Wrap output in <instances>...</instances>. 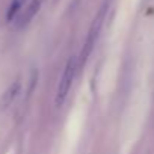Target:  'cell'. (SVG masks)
Segmentation results:
<instances>
[{
	"label": "cell",
	"instance_id": "obj_1",
	"mask_svg": "<svg viewBox=\"0 0 154 154\" xmlns=\"http://www.w3.org/2000/svg\"><path fill=\"white\" fill-rule=\"evenodd\" d=\"M75 66H77V62L74 57L68 59L65 68H63V72H62V77L59 80V85H57V89H56V97H54V104L59 107L63 104V101L66 100V95L69 92V88H71V83L74 80V75H75Z\"/></svg>",
	"mask_w": 154,
	"mask_h": 154
},
{
	"label": "cell",
	"instance_id": "obj_2",
	"mask_svg": "<svg viewBox=\"0 0 154 154\" xmlns=\"http://www.w3.org/2000/svg\"><path fill=\"white\" fill-rule=\"evenodd\" d=\"M103 17H104V11H101L98 14V17L94 20L91 29H89V33H88V38L85 41V45H83V50L80 53V63H85L88 56L91 54L94 45H95V41H97V36H98V32H100V27L103 24Z\"/></svg>",
	"mask_w": 154,
	"mask_h": 154
},
{
	"label": "cell",
	"instance_id": "obj_3",
	"mask_svg": "<svg viewBox=\"0 0 154 154\" xmlns=\"http://www.w3.org/2000/svg\"><path fill=\"white\" fill-rule=\"evenodd\" d=\"M39 8H41V0H30V2L26 5V8L20 12V15L14 20L15 27H17V29L26 27V26L33 20V17L38 14Z\"/></svg>",
	"mask_w": 154,
	"mask_h": 154
},
{
	"label": "cell",
	"instance_id": "obj_4",
	"mask_svg": "<svg viewBox=\"0 0 154 154\" xmlns=\"http://www.w3.org/2000/svg\"><path fill=\"white\" fill-rule=\"evenodd\" d=\"M20 91H21V83L18 80H15L14 83H11V86L2 94V97H0V112L6 110L15 101V98L18 97Z\"/></svg>",
	"mask_w": 154,
	"mask_h": 154
},
{
	"label": "cell",
	"instance_id": "obj_5",
	"mask_svg": "<svg viewBox=\"0 0 154 154\" xmlns=\"http://www.w3.org/2000/svg\"><path fill=\"white\" fill-rule=\"evenodd\" d=\"M30 2V0H12L9 8H8V12H6V20L9 23H14V20L20 15V12L26 8V5Z\"/></svg>",
	"mask_w": 154,
	"mask_h": 154
}]
</instances>
